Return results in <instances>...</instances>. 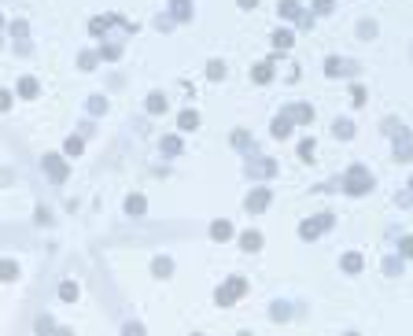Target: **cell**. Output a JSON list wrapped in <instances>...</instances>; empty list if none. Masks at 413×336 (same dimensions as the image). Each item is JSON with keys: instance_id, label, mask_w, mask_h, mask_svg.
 <instances>
[{"instance_id": "36", "label": "cell", "mask_w": 413, "mask_h": 336, "mask_svg": "<svg viewBox=\"0 0 413 336\" xmlns=\"http://www.w3.org/2000/svg\"><path fill=\"white\" fill-rule=\"evenodd\" d=\"M104 56L107 59H118V44H104Z\"/></svg>"}, {"instance_id": "19", "label": "cell", "mask_w": 413, "mask_h": 336, "mask_svg": "<svg viewBox=\"0 0 413 336\" xmlns=\"http://www.w3.org/2000/svg\"><path fill=\"white\" fill-rule=\"evenodd\" d=\"M273 78V63H259L255 67V82H269Z\"/></svg>"}, {"instance_id": "1", "label": "cell", "mask_w": 413, "mask_h": 336, "mask_svg": "<svg viewBox=\"0 0 413 336\" xmlns=\"http://www.w3.org/2000/svg\"><path fill=\"white\" fill-rule=\"evenodd\" d=\"M388 133L395 137V155H399V159H409V155H413V140H409V133H406V126L395 122V118H388Z\"/></svg>"}, {"instance_id": "28", "label": "cell", "mask_w": 413, "mask_h": 336, "mask_svg": "<svg viewBox=\"0 0 413 336\" xmlns=\"http://www.w3.org/2000/svg\"><path fill=\"white\" fill-rule=\"evenodd\" d=\"M67 155H82V137H70L67 140Z\"/></svg>"}, {"instance_id": "30", "label": "cell", "mask_w": 413, "mask_h": 336, "mask_svg": "<svg viewBox=\"0 0 413 336\" xmlns=\"http://www.w3.org/2000/svg\"><path fill=\"white\" fill-rule=\"evenodd\" d=\"M206 74H211V78H225V67H221V63H211V67H206Z\"/></svg>"}, {"instance_id": "37", "label": "cell", "mask_w": 413, "mask_h": 336, "mask_svg": "<svg viewBox=\"0 0 413 336\" xmlns=\"http://www.w3.org/2000/svg\"><path fill=\"white\" fill-rule=\"evenodd\" d=\"M8 107H11V96H8L4 89H0V111H8Z\"/></svg>"}, {"instance_id": "8", "label": "cell", "mask_w": 413, "mask_h": 336, "mask_svg": "<svg viewBox=\"0 0 413 336\" xmlns=\"http://www.w3.org/2000/svg\"><path fill=\"white\" fill-rule=\"evenodd\" d=\"M325 70H328V74H354V63L332 56V59H325Z\"/></svg>"}, {"instance_id": "33", "label": "cell", "mask_w": 413, "mask_h": 336, "mask_svg": "<svg viewBox=\"0 0 413 336\" xmlns=\"http://www.w3.org/2000/svg\"><path fill=\"white\" fill-rule=\"evenodd\" d=\"M351 100H354V104H365V89H362V85L351 89Z\"/></svg>"}, {"instance_id": "38", "label": "cell", "mask_w": 413, "mask_h": 336, "mask_svg": "<svg viewBox=\"0 0 413 336\" xmlns=\"http://www.w3.org/2000/svg\"><path fill=\"white\" fill-rule=\"evenodd\" d=\"M314 8H317V11H321V15H325V11H332V0H317V4H314Z\"/></svg>"}, {"instance_id": "10", "label": "cell", "mask_w": 413, "mask_h": 336, "mask_svg": "<svg viewBox=\"0 0 413 336\" xmlns=\"http://www.w3.org/2000/svg\"><path fill=\"white\" fill-rule=\"evenodd\" d=\"M19 96H26V100H34V96H37V82H34V78H19Z\"/></svg>"}, {"instance_id": "31", "label": "cell", "mask_w": 413, "mask_h": 336, "mask_svg": "<svg viewBox=\"0 0 413 336\" xmlns=\"http://www.w3.org/2000/svg\"><path fill=\"white\" fill-rule=\"evenodd\" d=\"M299 155L310 159V155H314V140H303V144H299Z\"/></svg>"}, {"instance_id": "11", "label": "cell", "mask_w": 413, "mask_h": 336, "mask_svg": "<svg viewBox=\"0 0 413 336\" xmlns=\"http://www.w3.org/2000/svg\"><path fill=\"white\" fill-rule=\"evenodd\" d=\"M288 118H295V122H310V107H306V104H292V107H288Z\"/></svg>"}, {"instance_id": "9", "label": "cell", "mask_w": 413, "mask_h": 336, "mask_svg": "<svg viewBox=\"0 0 413 336\" xmlns=\"http://www.w3.org/2000/svg\"><path fill=\"white\" fill-rule=\"evenodd\" d=\"M247 170L255 174V178H269V174H273L277 166L269 163V159H251V163H247Z\"/></svg>"}, {"instance_id": "34", "label": "cell", "mask_w": 413, "mask_h": 336, "mask_svg": "<svg viewBox=\"0 0 413 336\" xmlns=\"http://www.w3.org/2000/svg\"><path fill=\"white\" fill-rule=\"evenodd\" d=\"M402 255H406V259H413V236L402 240Z\"/></svg>"}, {"instance_id": "23", "label": "cell", "mask_w": 413, "mask_h": 336, "mask_svg": "<svg viewBox=\"0 0 413 336\" xmlns=\"http://www.w3.org/2000/svg\"><path fill=\"white\" fill-rule=\"evenodd\" d=\"M59 296H63V299H67V303H70V299L78 296V284H74V281H63V288H59Z\"/></svg>"}, {"instance_id": "21", "label": "cell", "mask_w": 413, "mask_h": 336, "mask_svg": "<svg viewBox=\"0 0 413 336\" xmlns=\"http://www.w3.org/2000/svg\"><path fill=\"white\" fill-rule=\"evenodd\" d=\"M148 111H155V115H163V111H166V100H163V96H148Z\"/></svg>"}, {"instance_id": "32", "label": "cell", "mask_w": 413, "mask_h": 336, "mask_svg": "<svg viewBox=\"0 0 413 336\" xmlns=\"http://www.w3.org/2000/svg\"><path fill=\"white\" fill-rule=\"evenodd\" d=\"M292 310L288 307H284V303H277V307H273V318H277V322H284V318H288Z\"/></svg>"}, {"instance_id": "29", "label": "cell", "mask_w": 413, "mask_h": 336, "mask_svg": "<svg viewBox=\"0 0 413 336\" xmlns=\"http://www.w3.org/2000/svg\"><path fill=\"white\" fill-rule=\"evenodd\" d=\"M273 44H277V48H288V44H292V34H288V30H280V34L273 37Z\"/></svg>"}, {"instance_id": "12", "label": "cell", "mask_w": 413, "mask_h": 336, "mask_svg": "<svg viewBox=\"0 0 413 336\" xmlns=\"http://www.w3.org/2000/svg\"><path fill=\"white\" fill-rule=\"evenodd\" d=\"M343 270H347V274H358V270H362V255L347 251V255H343Z\"/></svg>"}, {"instance_id": "17", "label": "cell", "mask_w": 413, "mask_h": 336, "mask_svg": "<svg viewBox=\"0 0 413 336\" xmlns=\"http://www.w3.org/2000/svg\"><path fill=\"white\" fill-rule=\"evenodd\" d=\"M177 122H181V130H196V126H199V115H196V111H185Z\"/></svg>"}, {"instance_id": "40", "label": "cell", "mask_w": 413, "mask_h": 336, "mask_svg": "<svg viewBox=\"0 0 413 336\" xmlns=\"http://www.w3.org/2000/svg\"><path fill=\"white\" fill-rule=\"evenodd\" d=\"M0 26H4V19H0Z\"/></svg>"}, {"instance_id": "18", "label": "cell", "mask_w": 413, "mask_h": 336, "mask_svg": "<svg viewBox=\"0 0 413 336\" xmlns=\"http://www.w3.org/2000/svg\"><path fill=\"white\" fill-rule=\"evenodd\" d=\"M15 274H19V266H15L11 259H4V262H0V281H11Z\"/></svg>"}, {"instance_id": "27", "label": "cell", "mask_w": 413, "mask_h": 336, "mask_svg": "<svg viewBox=\"0 0 413 336\" xmlns=\"http://www.w3.org/2000/svg\"><path fill=\"white\" fill-rule=\"evenodd\" d=\"M351 133H354V126H351V122H336V137H343V140H347Z\"/></svg>"}, {"instance_id": "25", "label": "cell", "mask_w": 413, "mask_h": 336, "mask_svg": "<svg viewBox=\"0 0 413 336\" xmlns=\"http://www.w3.org/2000/svg\"><path fill=\"white\" fill-rule=\"evenodd\" d=\"M155 274H159V277L173 274V262H170V259H159V262H155Z\"/></svg>"}, {"instance_id": "26", "label": "cell", "mask_w": 413, "mask_h": 336, "mask_svg": "<svg viewBox=\"0 0 413 336\" xmlns=\"http://www.w3.org/2000/svg\"><path fill=\"white\" fill-rule=\"evenodd\" d=\"M89 111H92V115H104V111H107V104L100 100V96H92V100H89Z\"/></svg>"}, {"instance_id": "14", "label": "cell", "mask_w": 413, "mask_h": 336, "mask_svg": "<svg viewBox=\"0 0 413 336\" xmlns=\"http://www.w3.org/2000/svg\"><path fill=\"white\" fill-rule=\"evenodd\" d=\"M288 133H292V118L284 115V118H277V122H273V137H288Z\"/></svg>"}, {"instance_id": "5", "label": "cell", "mask_w": 413, "mask_h": 336, "mask_svg": "<svg viewBox=\"0 0 413 336\" xmlns=\"http://www.w3.org/2000/svg\"><path fill=\"white\" fill-rule=\"evenodd\" d=\"M269 200H273V196H269V188H255V192H251V196H247V211H266V207H269Z\"/></svg>"}, {"instance_id": "3", "label": "cell", "mask_w": 413, "mask_h": 336, "mask_svg": "<svg viewBox=\"0 0 413 336\" xmlns=\"http://www.w3.org/2000/svg\"><path fill=\"white\" fill-rule=\"evenodd\" d=\"M244 292H247V284H244L240 277H233V281H229V284L218 292V303H221V307H229V303H233V299H240Z\"/></svg>"}, {"instance_id": "7", "label": "cell", "mask_w": 413, "mask_h": 336, "mask_svg": "<svg viewBox=\"0 0 413 336\" xmlns=\"http://www.w3.org/2000/svg\"><path fill=\"white\" fill-rule=\"evenodd\" d=\"M280 15H284V19H295V22H303V26L310 22L306 15H303V8L295 4V0H280Z\"/></svg>"}, {"instance_id": "41", "label": "cell", "mask_w": 413, "mask_h": 336, "mask_svg": "<svg viewBox=\"0 0 413 336\" xmlns=\"http://www.w3.org/2000/svg\"><path fill=\"white\" fill-rule=\"evenodd\" d=\"M409 188H413V181H409Z\"/></svg>"}, {"instance_id": "4", "label": "cell", "mask_w": 413, "mask_h": 336, "mask_svg": "<svg viewBox=\"0 0 413 336\" xmlns=\"http://www.w3.org/2000/svg\"><path fill=\"white\" fill-rule=\"evenodd\" d=\"M328 229V218L325 214H317V218H310V222H303V229H299V233H303L306 240H314V236H321Z\"/></svg>"}, {"instance_id": "13", "label": "cell", "mask_w": 413, "mask_h": 336, "mask_svg": "<svg viewBox=\"0 0 413 336\" xmlns=\"http://www.w3.org/2000/svg\"><path fill=\"white\" fill-rule=\"evenodd\" d=\"M125 211H130V214H144V211H148L144 196H130V203H125Z\"/></svg>"}, {"instance_id": "2", "label": "cell", "mask_w": 413, "mask_h": 336, "mask_svg": "<svg viewBox=\"0 0 413 336\" xmlns=\"http://www.w3.org/2000/svg\"><path fill=\"white\" fill-rule=\"evenodd\" d=\"M347 185H351V192H365V188H373V178L365 166H351L347 170Z\"/></svg>"}, {"instance_id": "24", "label": "cell", "mask_w": 413, "mask_h": 336, "mask_svg": "<svg viewBox=\"0 0 413 336\" xmlns=\"http://www.w3.org/2000/svg\"><path fill=\"white\" fill-rule=\"evenodd\" d=\"M233 233V226H229V222H214V240H225Z\"/></svg>"}, {"instance_id": "22", "label": "cell", "mask_w": 413, "mask_h": 336, "mask_svg": "<svg viewBox=\"0 0 413 336\" xmlns=\"http://www.w3.org/2000/svg\"><path fill=\"white\" fill-rule=\"evenodd\" d=\"M163 152H166V155H177V152H181V140H177V137H166V140H163Z\"/></svg>"}, {"instance_id": "6", "label": "cell", "mask_w": 413, "mask_h": 336, "mask_svg": "<svg viewBox=\"0 0 413 336\" xmlns=\"http://www.w3.org/2000/svg\"><path fill=\"white\" fill-rule=\"evenodd\" d=\"M44 170H48L52 181H63V178H67V163H59V155H44Z\"/></svg>"}, {"instance_id": "39", "label": "cell", "mask_w": 413, "mask_h": 336, "mask_svg": "<svg viewBox=\"0 0 413 336\" xmlns=\"http://www.w3.org/2000/svg\"><path fill=\"white\" fill-rule=\"evenodd\" d=\"M259 4V0H240V8H255Z\"/></svg>"}, {"instance_id": "16", "label": "cell", "mask_w": 413, "mask_h": 336, "mask_svg": "<svg viewBox=\"0 0 413 336\" xmlns=\"http://www.w3.org/2000/svg\"><path fill=\"white\" fill-rule=\"evenodd\" d=\"M173 19H188V15H192V11H188V8H192V4H188V0H173Z\"/></svg>"}, {"instance_id": "20", "label": "cell", "mask_w": 413, "mask_h": 336, "mask_svg": "<svg viewBox=\"0 0 413 336\" xmlns=\"http://www.w3.org/2000/svg\"><path fill=\"white\" fill-rule=\"evenodd\" d=\"M78 67H82V70H92V67H96V52H82V56H78Z\"/></svg>"}, {"instance_id": "15", "label": "cell", "mask_w": 413, "mask_h": 336, "mask_svg": "<svg viewBox=\"0 0 413 336\" xmlns=\"http://www.w3.org/2000/svg\"><path fill=\"white\" fill-rule=\"evenodd\" d=\"M240 244H244V251H259V248H262V236H259V233H244Z\"/></svg>"}, {"instance_id": "35", "label": "cell", "mask_w": 413, "mask_h": 336, "mask_svg": "<svg viewBox=\"0 0 413 336\" xmlns=\"http://www.w3.org/2000/svg\"><path fill=\"white\" fill-rule=\"evenodd\" d=\"M11 30H15V37H26V34H30V26H26V22H15Z\"/></svg>"}]
</instances>
